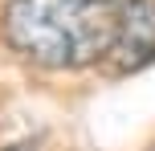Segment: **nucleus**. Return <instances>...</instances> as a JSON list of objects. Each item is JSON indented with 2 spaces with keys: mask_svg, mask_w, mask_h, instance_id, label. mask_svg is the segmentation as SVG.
<instances>
[{
  "mask_svg": "<svg viewBox=\"0 0 155 151\" xmlns=\"http://www.w3.org/2000/svg\"><path fill=\"white\" fill-rule=\"evenodd\" d=\"M118 0H8L0 37L41 70H86L114 41Z\"/></svg>",
  "mask_w": 155,
  "mask_h": 151,
  "instance_id": "1",
  "label": "nucleus"
},
{
  "mask_svg": "<svg viewBox=\"0 0 155 151\" xmlns=\"http://www.w3.org/2000/svg\"><path fill=\"white\" fill-rule=\"evenodd\" d=\"M151 61H155V0H118L114 41L102 57V70L135 74Z\"/></svg>",
  "mask_w": 155,
  "mask_h": 151,
  "instance_id": "2",
  "label": "nucleus"
},
{
  "mask_svg": "<svg viewBox=\"0 0 155 151\" xmlns=\"http://www.w3.org/2000/svg\"><path fill=\"white\" fill-rule=\"evenodd\" d=\"M4 151H29V147H4Z\"/></svg>",
  "mask_w": 155,
  "mask_h": 151,
  "instance_id": "3",
  "label": "nucleus"
}]
</instances>
